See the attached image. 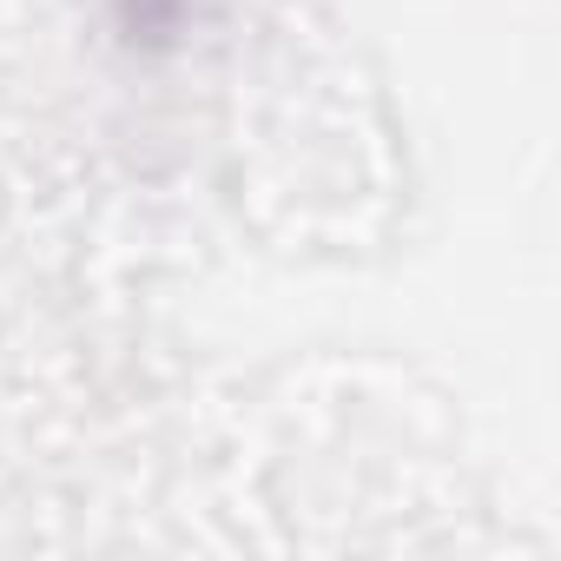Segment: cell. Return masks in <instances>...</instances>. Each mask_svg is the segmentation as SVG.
<instances>
[{
    "label": "cell",
    "mask_w": 561,
    "mask_h": 561,
    "mask_svg": "<svg viewBox=\"0 0 561 561\" xmlns=\"http://www.w3.org/2000/svg\"><path fill=\"white\" fill-rule=\"evenodd\" d=\"M185 8H192V0H119V21L133 34H172L185 21Z\"/></svg>",
    "instance_id": "6da1fadb"
}]
</instances>
